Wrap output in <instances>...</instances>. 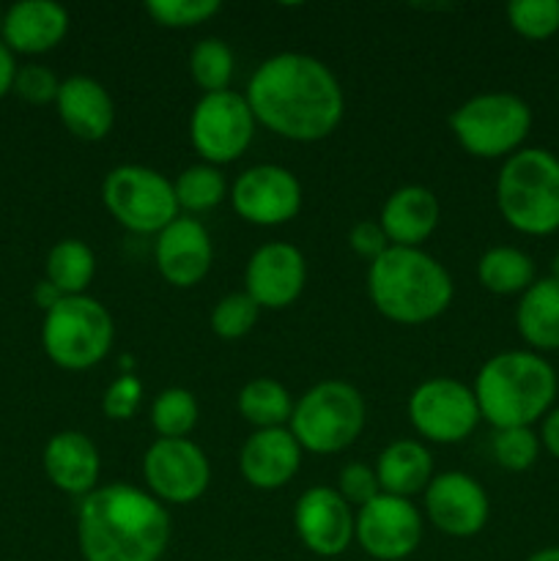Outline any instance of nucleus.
Instances as JSON below:
<instances>
[{
    "mask_svg": "<svg viewBox=\"0 0 559 561\" xmlns=\"http://www.w3.org/2000/svg\"><path fill=\"white\" fill-rule=\"evenodd\" d=\"M175 201H179L181 211L203 214L217 208L228 195V184L219 168L214 164H192V168L181 170L179 179L173 181Z\"/></svg>",
    "mask_w": 559,
    "mask_h": 561,
    "instance_id": "nucleus-29",
    "label": "nucleus"
},
{
    "mask_svg": "<svg viewBox=\"0 0 559 561\" xmlns=\"http://www.w3.org/2000/svg\"><path fill=\"white\" fill-rule=\"evenodd\" d=\"M258 316H261V307L244 290L241 294H228L212 310V329L223 340H241L252 332Z\"/></svg>",
    "mask_w": 559,
    "mask_h": 561,
    "instance_id": "nucleus-34",
    "label": "nucleus"
},
{
    "mask_svg": "<svg viewBox=\"0 0 559 561\" xmlns=\"http://www.w3.org/2000/svg\"><path fill=\"white\" fill-rule=\"evenodd\" d=\"M497 208L524 236L559 230V157L548 148H521L504 159L497 179Z\"/></svg>",
    "mask_w": 559,
    "mask_h": 561,
    "instance_id": "nucleus-5",
    "label": "nucleus"
},
{
    "mask_svg": "<svg viewBox=\"0 0 559 561\" xmlns=\"http://www.w3.org/2000/svg\"><path fill=\"white\" fill-rule=\"evenodd\" d=\"M334 491L345 499L349 504H356V507H365L367 502L381 493L378 488V477L376 469L365 463H345L338 474V488Z\"/></svg>",
    "mask_w": 559,
    "mask_h": 561,
    "instance_id": "nucleus-36",
    "label": "nucleus"
},
{
    "mask_svg": "<svg viewBox=\"0 0 559 561\" xmlns=\"http://www.w3.org/2000/svg\"><path fill=\"white\" fill-rule=\"evenodd\" d=\"M301 466V447L288 427L255 431L239 455L241 477L258 491H277L288 485Z\"/></svg>",
    "mask_w": 559,
    "mask_h": 561,
    "instance_id": "nucleus-19",
    "label": "nucleus"
},
{
    "mask_svg": "<svg viewBox=\"0 0 559 561\" xmlns=\"http://www.w3.org/2000/svg\"><path fill=\"white\" fill-rule=\"evenodd\" d=\"M96 274L93 250L80 239H64L47 255V283L60 296H82Z\"/></svg>",
    "mask_w": 559,
    "mask_h": 561,
    "instance_id": "nucleus-28",
    "label": "nucleus"
},
{
    "mask_svg": "<svg viewBox=\"0 0 559 561\" xmlns=\"http://www.w3.org/2000/svg\"><path fill=\"white\" fill-rule=\"evenodd\" d=\"M153 261L164 283L173 288H195L212 272V236L197 219L179 217L157 236Z\"/></svg>",
    "mask_w": 559,
    "mask_h": 561,
    "instance_id": "nucleus-18",
    "label": "nucleus"
},
{
    "mask_svg": "<svg viewBox=\"0 0 559 561\" xmlns=\"http://www.w3.org/2000/svg\"><path fill=\"white\" fill-rule=\"evenodd\" d=\"M219 0H148L146 14L162 27H195L219 14Z\"/></svg>",
    "mask_w": 559,
    "mask_h": 561,
    "instance_id": "nucleus-35",
    "label": "nucleus"
},
{
    "mask_svg": "<svg viewBox=\"0 0 559 561\" xmlns=\"http://www.w3.org/2000/svg\"><path fill=\"white\" fill-rule=\"evenodd\" d=\"M378 488L387 496L411 499L417 493H425L433 474L431 449L414 438H398L389 447L381 449L376 460Z\"/></svg>",
    "mask_w": 559,
    "mask_h": 561,
    "instance_id": "nucleus-24",
    "label": "nucleus"
},
{
    "mask_svg": "<svg viewBox=\"0 0 559 561\" xmlns=\"http://www.w3.org/2000/svg\"><path fill=\"white\" fill-rule=\"evenodd\" d=\"M367 405L360 389L345 381H321L294 403L288 431L312 455H338L362 436Z\"/></svg>",
    "mask_w": 559,
    "mask_h": 561,
    "instance_id": "nucleus-6",
    "label": "nucleus"
},
{
    "mask_svg": "<svg viewBox=\"0 0 559 561\" xmlns=\"http://www.w3.org/2000/svg\"><path fill=\"white\" fill-rule=\"evenodd\" d=\"M349 244L356 255L365 257V261H370V263L378 261V257H381L384 252L392 247L389 244V239H387V233H384L381 225L373 222V219H362V222H356L354 228H351Z\"/></svg>",
    "mask_w": 559,
    "mask_h": 561,
    "instance_id": "nucleus-39",
    "label": "nucleus"
},
{
    "mask_svg": "<svg viewBox=\"0 0 559 561\" xmlns=\"http://www.w3.org/2000/svg\"><path fill=\"white\" fill-rule=\"evenodd\" d=\"M438 201L427 186L409 184L395 190L392 195L384 201L381 217L378 225L387 233L392 247H411L420 250L438 228Z\"/></svg>",
    "mask_w": 559,
    "mask_h": 561,
    "instance_id": "nucleus-22",
    "label": "nucleus"
},
{
    "mask_svg": "<svg viewBox=\"0 0 559 561\" xmlns=\"http://www.w3.org/2000/svg\"><path fill=\"white\" fill-rule=\"evenodd\" d=\"M477 279L488 294L521 296L537 279V268L518 247H491L477 263Z\"/></svg>",
    "mask_w": 559,
    "mask_h": 561,
    "instance_id": "nucleus-26",
    "label": "nucleus"
},
{
    "mask_svg": "<svg viewBox=\"0 0 559 561\" xmlns=\"http://www.w3.org/2000/svg\"><path fill=\"white\" fill-rule=\"evenodd\" d=\"M356 515L334 488H310L294 507V529L301 546L321 559L343 557L354 542Z\"/></svg>",
    "mask_w": 559,
    "mask_h": 561,
    "instance_id": "nucleus-16",
    "label": "nucleus"
},
{
    "mask_svg": "<svg viewBox=\"0 0 559 561\" xmlns=\"http://www.w3.org/2000/svg\"><path fill=\"white\" fill-rule=\"evenodd\" d=\"M255 126V115L241 93H203L190 115V140L203 162L219 168L236 162L250 148Z\"/></svg>",
    "mask_w": 559,
    "mask_h": 561,
    "instance_id": "nucleus-10",
    "label": "nucleus"
},
{
    "mask_svg": "<svg viewBox=\"0 0 559 561\" xmlns=\"http://www.w3.org/2000/svg\"><path fill=\"white\" fill-rule=\"evenodd\" d=\"M14 80H16L14 53L0 42V99H3L9 91H14Z\"/></svg>",
    "mask_w": 559,
    "mask_h": 561,
    "instance_id": "nucleus-41",
    "label": "nucleus"
},
{
    "mask_svg": "<svg viewBox=\"0 0 559 561\" xmlns=\"http://www.w3.org/2000/svg\"><path fill=\"white\" fill-rule=\"evenodd\" d=\"M559 378L551 362L535 351H502L480 367L475 378L477 409L493 427H532L557 400Z\"/></svg>",
    "mask_w": 559,
    "mask_h": 561,
    "instance_id": "nucleus-4",
    "label": "nucleus"
},
{
    "mask_svg": "<svg viewBox=\"0 0 559 561\" xmlns=\"http://www.w3.org/2000/svg\"><path fill=\"white\" fill-rule=\"evenodd\" d=\"M66 129L85 142H99L110 135L115 124V104L107 88L85 75L66 77L55 99Z\"/></svg>",
    "mask_w": 559,
    "mask_h": 561,
    "instance_id": "nucleus-20",
    "label": "nucleus"
},
{
    "mask_svg": "<svg viewBox=\"0 0 559 561\" xmlns=\"http://www.w3.org/2000/svg\"><path fill=\"white\" fill-rule=\"evenodd\" d=\"M142 480L157 502L192 504L208 491L212 466L190 438H157L142 455Z\"/></svg>",
    "mask_w": 559,
    "mask_h": 561,
    "instance_id": "nucleus-12",
    "label": "nucleus"
},
{
    "mask_svg": "<svg viewBox=\"0 0 559 561\" xmlns=\"http://www.w3.org/2000/svg\"><path fill=\"white\" fill-rule=\"evenodd\" d=\"M102 203L121 228L137 236H159L181 211L173 184L142 164H118L110 170L102 184Z\"/></svg>",
    "mask_w": 559,
    "mask_h": 561,
    "instance_id": "nucleus-9",
    "label": "nucleus"
},
{
    "mask_svg": "<svg viewBox=\"0 0 559 561\" xmlns=\"http://www.w3.org/2000/svg\"><path fill=\"white\" fill-rule=\"evenodd\" d=\"M515 329L535 354L559 351V279H535L515 307Z\"/></svg>",
    "mask_w": 559,
    "mask_h": 561,
    "instance_id": "nucleus-25",
    "label": "nucleus"
},
{
    "mask_svg": "<svg viewBox=\"0 0 559 561\" xmlns=\"http://www.w3.org/2000/svg\"><path fill=\"white\" fill-rule=\"evenodd\" d=\"M493 458L507 471H529L540 458V436L532 427H504L493 431Z\"/></svg>",
    "mask_w": 559,
    "mask_h": 561,
    "instance_id": "nucleus-33",
    "label": "nucleus"
},
{
    "mask_svg": "<svg viewBox=\"0 0 559 561\" xmlns=\"http://www.w3.org/2000/svg\"><path fill=\"white\" fill-rule=\"evenodd\" d=\"M60 299H64V296H60L58 290H55L53 285L47 283V279L36 285V301H38V307H44V310H49V307H55Z\"/></svg>",
    "mask_w": 559,
    "mask_h": 561,
    "instance_id": "nucleus-42",
    "label": "nucleus"
},
{
    "mask_svg": "<svg viewBox=\"0 0 559 561\" xmlns=\"http://www.w3.org/2000/svg\"><path fill=\"white\" fill-rule=\"evenodd\" d=\"M526 561H559V546H548V548H540V551L532 553Z\"/></svg>",
    "mask_w": 559,
    "mask_h": 561,
    "instance_id": "nucleus-43",
    "label": "nucleus"
},
{
    "mask_svg": "<svg viewBox=\"0 0 559 561\" xmlns=\"http://www.w3.org/2000/svg\"><path fill=\"white\" fill-rule=\"evenodd\" d=\"M540 422L543 425H540V433H537V436H540L543 449H546L551 458L559 460V405H554V409L548 411Z\"/></svg>",
    "mask_w": 559,
    "mask_h": 561,
    "instance_id": "nucleus-40",
    "label": "nucleus"
},
{
    "mask_svg": "<svg viewBox=\"0 0 559 561\" xmlns=\"http://www.w3.org/2000/svg\"><path fill=\"white\" fill-rule=\"evenodd\" d=\"M170 537L168 507L124 482L96 488L77 510V546L85 561H159Z\"/></svg>",
    "mask_w": 559,
    "mask_h": 561,
    "instance_id": "nucleus-2",
    "label": "nucleus"
},
{
    "mask_svg": "<svg viewBox=\"0 0 559 561\" xmlns=\"http://www.w3.org/2000/svg\"><path fill=\"white\" fill-rule=\"evenodd\" d=\"M263 129L294 142H318L332 135L345 113L338 77L323 60L280 53L263 60L244 93Z\"/></svg>",
    "mask_w": 559,
    "mask_h": 561,
    "instance_id": "nucleus-1",
    "label": "nucleus"
},
{
    "mask_svg": "<svg viewBox=\"0 0 559 561\" xmlns=\"http://www.w3.org/2000/svg\"><path fill=\"white\" fill-rule=\"evenodd\" d=\"M115 327L107 307L93 296H64L44 312V354L64 370L96 367L113 348Z\"/></svg>",
    "mask_w": 559,
    "mask_h": 561,
    "instance_id": "nucleus-8",
    "label": "nucleus"
},
{
    "mask_svg": "<svg viewBox=\"0 0 559 561\" xmlns=\"http://www.w3.org/2000/svg\"><path fill=\"white\" fill-rule=\"evenodd\" d=\"M307 283V261L299 247L288 241H269L247 261L244 294L261 310H285L301 296Z\"/></svg>",
    "mask_w": 559,
    "mask_h": 561,
    "instance_id": "nucleus-17",
    "label": "nucleus"
},
{
    "mask_svg": "<svg viewBox=\"0 0 559 561\" xmlns=\"http://www.w3.org/2000/svg\"><path fill=\"white\" fill-rule=\"evenodd\" d=\"M233 66V49L223 38H203L190 53V75L203 93L230 91Z\"/></svg>",
    "mask_w": 559,
    "mask_h": 561,
    "instance_id": "nucleus-30",
    "label": "nucleus"
},
{
    "mask_svg": "<svg viewBox=\"0 0 559 561\" xmlns=\"http://www.w3.org/2000/svg\"><path fill=\"white\" fill-rule=\"evenodd\" d=\"M480 420L471 387L455 378H427L409 398V422L433 444L464 442L477 431Z\"/></svg>",
    "mask_w": 559,
    "mask_h": 561,
    "instance_id": "nucleus-11",
    "label": "nucleus"
},
{
    "mask_svg": "<svg viewBox=\"0 0 559 561\" xmlns=\"http://www.w3.org/2000/svg\"><path fill=\"white\" fill-rule=\"evenodd\" d=\"M354 540L376 561H403L420 548L422 515L411 499L378 493L356 510Z\"/></svg>",
    "mask_w": 559,
    "mask_h": 561,
    "instance_id": "nucleus-13",
    "label": "nucleus"
},
{
    "mask_svg": "<svg viewBox=\"0 0 559 561\" xmlns=\"http://www.w3.org/2000/svg\"><path fill=\"white\" fill-rule=\"evenodd\" d=\"M3 16H5V11L0 9V31H3Z\"/></svg>",
    "mask_w": 559,
    "mask_h": 561,
    "instance_id": "nucleus-45",
    "label": "nucleus"
},
{
    "mask_svg": "<svg viewBox=\"0 0 559 561\" xmlns=\"http://www.w3.org/2000/svg\"><path fill=\"white\" fill-rule=\"evenodd\" d=\"M151 425L159 438H186L197 425V400L190 389L170 387L151 405Z\"/></svg>",
    "mask_w": 559,
    "mask_h": 561,
    "instance_id": "nucleus-31",
    "label": "nucleus"
},
{
    "mask_svg": "<svg viewBox=\"0 0 559 561\" xmlns=\"http://www.w3.org/2000/svg\"><path fill=\"white\" fill-rule=\"evenodd\" d=\"M367 296L387 321L422 327L453 305L455 285L433 255L411 247H389L367 268Z\"/></svg>",
    "mask_w": 559,
    "mask_h": 561,
    "instance_id": "nucleus-3",
    "label": "nucleus"
},
{
    "mask_svg": "<svg viewBox=\"0 0 559 561\" xmlns=\"http://www.w3.org/2000/svg\"><path fill=\"white\" fill-rule=\"evenodd\" d=\"M425 515L442 535L475 537L486 529L491 502L480 482L466 471H444L425 488Z\"/></svg>",
    "mask_w": 559,
    "mask_h": 561,
    "instance_id": "nucleus-15",
    "label": "nucleus"
},
{
    "mask_svg": "<svg viewBox=\"0 0 559 561\" xmlns=\"http://www.w3.org/2000/svg\"><path fill=\"white\" fill-rule=\"evenodd\" d=\"M507 22L521 38L546 42L559 33V0H513L507 5Z\"/></svg>",
    "mask_w": 559,
    "mask_h": 561,
    "instance_id": "nucleus-32",
    "label": "nucleus"
},
{
    "mask_svg": "<svg viewBox=\"0 0 559 561\" xmlns=\"http://www.w3.org/2000/svg\"><path fill=\"white\" fill-rule=\"evenodd\" d=\"M239 414L244 422H250L255 431H272V427H285L294 414V400L290 392L274 378H252L241 387L239 400Z\"/></svg>",
    "mask_w": 559,
    "mask_h": 561,
    "instance_id": "nucleus-27",
    "label": "nucleus"
},
{
    "mask_svg": "<svg viewBox=\"0 0 559 561\" xmlns=\"http://www.w3.org/2000/svg\"><path fill=\"white\" fill-rule=\"evenodd\" d=\"M230 206L244 222L277 228L301 211V184L280 164H255L230 186Z\"/></svg>",
    "mask_w": 559,
    "mask_h": 561,
    "instance_id": "nucleus-14",
    "label": "nucleus"
},
{
    "mask_svg": "<svg viewBox=\"0 0 559 561\" xmlns=\"http://www.w3.org/2000/svg\"><path fill=\"white\" fill-rule=\"evenodd\" d=\"M69 33V11L53 0H22L5 9L3 44L11 53L42 55L58 47Z\"/></svg>",
    "mask_w": 559,
    "mask_h": 561,
    "instance_id": "nucleus-21",
    "label": "nucleus"
},
{
    "mask_svg": "<svg viewBox=\"0 0 559 561\" xmlns=\"http://www.w3.org/2000/svg\"><path fill=\"white\" fill-rule=\"evenodd\" d=\"M44 471L58 491L85 499L88 493L96 491L99 471H102L96 444L80 431L55 433L44 447Z\"/></svg>",
    "mask_w": 559,
    "mask_h": 561,
    "instance_id": "nucleus-23",
    "label": "nucleus"
},
{
    "mask_svg": "<svg viewBox=\"0 0 559 561\" xmlns=\"http://www.w3.org/2000/svg\"><path fill=\"white\" fill-rule=\"evenodd\" d=\"M58 88L60 80L47 69V66H22L16 69V80H14V91L20 93L25 102L31 104H49L58 99Z\"/></svg>",
    "mask_w": 559,
    "mask_h": 561,
    "instance_id": "nucleus-38",
    "label": "nucleus"
},
{
    "mask_svg": "<svg viewBox=\"0 0 559 561\" xmlns=\"http://www.w3.org/2000/svg\"><path fill=\"white\" fill-rule=\"evenodd\" d=\"M140 400H142V383L137 381L135 376L124 373V376L115 378L113 383L107 387L102 398V411L115 422H124L132 420L140 409Z\"/></svg>",
    "mask_w": 559,
    "mask_h": 561,
    "instance_id": "nucleus-37",
    "label": "nucleus"
},
{
    "mask_svg": "<svg viewBox=\"0 0 559 561\" xmlns=\"http://www.w3.org/2000/svg\"><path fill=\"white\" fill-rule=\"evenodd\" d=\"M548 277L559 279V255H554V261H551V274H548Z\"/></svg>",
    "mask_w": 559,
    "mask_h": 561,
    "instance_id": "nucleus-44",
    "label": "nucleus"
},
{
    "mask_svg": "<svg viewBox=\"0 0 559 561\" xmlns=\"http://www.w3.org/2000/svg\"><path fill=\"white\" fill-rule=\"evenodd\" d=\"M449 129L466 153L477 159H507L524 148L532 131V107L510 91H488L466 99Z\"/></svg>",
    "mask_w": 559,
    "mask_h": 561,
    "instance_id": "nucleus-7",
    "label": "nucleus"
}]
</instances>
